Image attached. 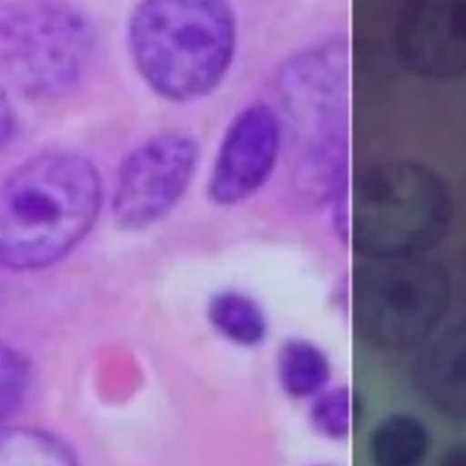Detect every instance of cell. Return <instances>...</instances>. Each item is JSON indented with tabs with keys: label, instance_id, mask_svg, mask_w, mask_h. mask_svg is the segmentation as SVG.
I'll return each mask as SVG.
<instances>
[{
	"label": "cell",
	"instance_id": "2",
	"mask_svg": "<svg viewBox=\"0 0 466 466\" xmlns=\"http://www.w3.org/2000/svg\"><path fill=\"white\" fill-rule=\"evenodd\" d=\"M235 44L237 20L228 0H144L127 27L138 75L171 102L215 91L233 62Z\"/></svg>",
	"mask_w": 466,
	"mask_h": 466
},
{
	"label": "cell",
	"instance_id": "10",
	"mask_svg": "<svg viewBox=\"0 0 466 466\" xmlns=\"http://www.w3.org/2000/svg\"><path fill=\"white\" fill-rule=\"evenodd\" d=\"M311 420L322 435L342 439L351 424L350 391L346 388H337L322 393L311 408Z\"/></svg>",
	"mask_w": 466,
	"mask_h": 466
},
{
	"label": "cell",
	"instance_id": "8",
	"mask_svg": "<svg viewBox=\"0 0 466 466\" xmlns=\"http://www.w3.org/2000/svg\"><path fill=\"white\" fill-rule=\"evenodd\" d=\"M208 317L215 329L238 346H257L266 339L268 324L258 304L237 291H222L209 300Z\"/></svg>",
	"mask_w": 466,
	"mask_h": 466
},
{
	"label": "cell",
	"instance_id": "1",
	"mask_svg": "<svg viewBox=\"0 0 466 466\" xmlns=\"http://www.w3.org/2000/svg\"><path fill=\"white\" fill-rule=\"evenodd\" d=\"M102 204L96 167L47 149L25 158L0 189V264L35 271L66 257L93 228Z\"/></svg>",
	"mask_w": 466,
	"mask_h": 466
},
{
	"label": "cell",
	"instance_id": "11",
	"mask_svg": "<svg viewBox=\"0 0 466 466\" xmlns=\"http://www.w3.org/2000/svg\"><path fill=\"white\" fill-rule=\"evenodd\" d=\"M27 362L15 350L2 346L0 351V413L7 419L27 390Z\"/></svg>",
	"mask_w": 466,
	"mask_h": 466
},
{
	"label": "cell",
	"instance_id": "6",
	"mask_svg": "<svg viewBox=\"0 0 466 466\" xmlns=\"http://www.w3.org/2000/svg\"><path fill=\"white\" fill-rule=\"evenodd\" d=\"M280 135V120L269 106L251 104L237 113L213 162L209 198L233 206L255 195L273 173Z\"/></svg>",
	"mask_w": 466,
	"mask_h": 466
},
{
	"label": "cell",
	"instance_id": "12",
	"mask_svg": "<svg viewBox=\"0 0 466 466\" xmlns=\"http://www.w3.org/2000/svg\"><path fill=\"white\" fill-rule=\"evenodd\" d=\"M415 444L417 437L410 426L402 422H391L377 431L373 441V453L382 466H400L411 459Z\"/></svg>",
	"mask_w": 466,
	"mask_h": 466
},
{
	"label": "cell",
	"instance_id": "9",
	"mask_svg": "<svg viewBox=\"0 0 466 466\" xmlns=\"http://www.w3.org/2000/svg\"><path fill=\"white\" fill-rule=\"evenodd\" d=\"M277 370L286 393L297 399L319 393L329 379L326 355L308 340H288L279 351Z\"/></svg>",
	"mask_w": 466,
	"mask_h": 466
},
{
	"label": "cell",
	"instance_id": "5",
	"mask_svg": "<svg viewBox=\"0 0 466 466\" xmlns=\"http://www.w3.org/2000/svg\"><path fill=\"white\" fill-rule=\"evenodd\" d=\"M197 160V142L180 131H164L138 144L116 175L115 222L124 229H144L162 220L186 193Z\"/></svg>",
	"mask_w": 466,
	"mask_h": 466
},
{
	"label": "cell",
	"instance_id": "4",
	"mask_svg": "<svg viewBox=\"0 0 466 466\" xmlns=\"http://www.w3.org/2000/svg\"><path fill=\"white\" fill-rule=\"evenodd\" d=\"M96 49L89 18L62 0H18L0 9V66L24 96L53 102L87 76Z\"/></svg>",
	"mask_w": 466,
	"mask_h": 466
},
{
	"label": "cell",
	"instance_id": "7",
	"mask_svg": "<svg viewBox=\"0 0 466 466\" xmlns=\"http://www.w3.org/2000/svg\"><path fill=\"white\" fill-rule=\"evenodd\" d=\"M0 466H78L71 448L56 435L29 426L0 435Z\"/></svg>",
	"mask_w": 466,
	"mask_h": 466
},
{
	"label": "cell",
	"instance_id": "3",
	"mask_svg": "<svg viewBox=\"0 0 466 466\" xmlns=\"http://www.w3.org/2000/svg\"><path fill=\"white\" fill-rule=\"evenodd\" d=\"M277 82L297 146V189L313 200L340 197L346 116L342 42L333 40L293 56Z\"/></svg>",
	"mask_w": 466,
	"mask_h": 466
}]
</instances>
